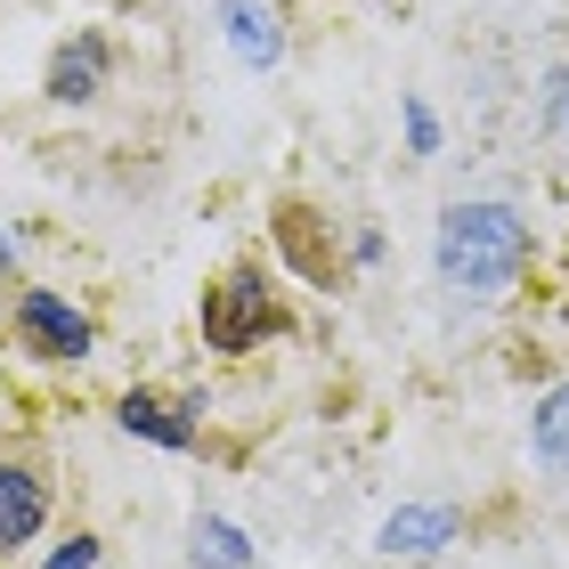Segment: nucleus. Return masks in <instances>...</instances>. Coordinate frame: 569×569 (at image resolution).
Instances as JSON below:
<instances>
[{
  "instance_id": "f257e3e1",
  "label": "nucleus",
  "mask_w": 569,
  "mask_h": 569,
  "mask_svg": "<svg viewBox=\"0 0 569 569\" xmlns=\"http://www.w3.org/2000/svg\"><path fill=\"white\" fill-rule=\"evenodd\" d=\"M521 261H529V228H521L512 203H456V212L439 220V277H448L456 293L497 301V293H512Z\"/></svg>"
},
{
  "instance_id": "f03ea898",
  "label": "nucleus",
  "mask_w": 569,
  "mask_h": 569,
  "mask_svg": "<svg viewBox=\"0 0 569 569\" xmlns=\"http://www.w3.org/2000/svg\"><path fill=\"white\" fill-rule=\"evenodd\" d=\"M261 333H269V284L261 277L212 284V301H203V342L212 350H252Z\"/></svg>"
},
{
  "instance_id": "7ed1b4c3",
  "label": "nucleus",
  "mask_w": 569,
  "mask_h": 569,
  "mask_svg": "<svg viewBox=\"0 0 569 569\" xmlns=\"http://www.w3.org/2000/svg\"><path fill=\"white\" fill-rule=\"evenodd\" d=\"M17 333H24L41 358H82V350H90V326L73 318L58 293H24V301H17Z\"/></svg>"
},
{
  "instance_id": "20e7f679",
  "label": "nucleus",
  "mask_w": 569,
  "mask_h": 569,
  "mask_svg": "<svg viewBox=\"0 0 569 569\" xmlns=\"http://www.w3.org/2000/svg\"><path fill=\"white\" fill-rule=\"evenodd\" d=\"M41 521H49V488L24 463H0V546H24Z\"/></svg>"
},
{
  "instance_id": "39448f33",
  "label": "nucleus",
  "mask_w": 569,
  "mask_h": 569,
  "mask_svg": "<svg viewBox=\"0 0 569 569\" xmlns=\"http://www.w3.org/2000/svg\"><path fill=\"white\" fill-rule=\"evenodd\" d=\"M228 41L244 66H277V17H261L252 0H228Z\"/></svg>"
},
{
  "instance_id": "423d86ee",
  "label": "nucleus",
  "mask_w": 569,
  "mask_h": 569,
  "mask_svg": "<svg viewBox=\"0 0 569 569\" xmlns=\"http://www.w3.org/2000/svg\"><path fill=\"white\" fill-rule=\"evenodd\" d=\"M537 456H546L553 472H569V382L537 407Z\"/></svg>"
},
{
  "instance_id": "0eeeda50",
  "label": "nucleus",
  "mask_w": 569,
  "mask_h": 569,
  "mask_svg": "<svg viewBox=\"0 0 569 569\" xmlns=\"http://www.w3.org/2000/svg\"><path fill=\"white\" fill-rule=\"evenodd\" d=\"M98 66H107V49H98V41H82V49H66V58H58V73H49V90H58L66 107H73V98H90V82H98Z\"/></svg>"
},
{
  "instance_id": "6e6552de",
  "label": "nucleus",
  "mask_w": 569,
  "mask_h": 569,
  "mask_svg": "<svg viewBox=\"0 0 569 569\" xmlns=\"http://www.w3.org/2000/svg\"><path fill=\"white\" fill-rule=\"evenodd\" d=\"M122 431H147V439H163V448H188V423H171V407H154V399H122Z\"/></svg>"
},
{
  "instance_id": "1a4fd4ad",
  "label": "nucleus",
  "mask_w": 569,
  "mask_h": 569,
  "mask_svg": "<svg viewBox=\"0 0 569 569\" xmlns=\"http://www.w3.org/2000/svg\"><path fill=\"white\" fill-rule=\"evenodd\" d=\"M439 537H448V521H439V512H399V521L382 529V546H391V553H431Z\"/></svg>"
},
{
  "instance_id": "9d476101",
  "label": "nucleus",
  "mask_w": 569,
  "mask_h": 569,
  "mask_svg": "<svg viewBox=\"0 0 569 569\" xmlns=\"http://www.w3.org/2000/svg\"><path fill=\"white\" fill-rule=\"evenodd\" d=\"M196 561H212V569H244V537L228 529V521H203V529H196Z\"/></svg>"
},
{
  "instance_id": "9b49d317",
  "label": "nucleus",
  "mask_w": 569,
  "mask_h": 569,
  "mask_svg": "<svg viewBox=\"0 0 569 569\" xmlns=\"http://www.w3.org/2000/svg\"><path fill=\"white\" fill-rule=\"evenodd\" d=\"M90 561H98V546H90V537H73V546H66L58 561H49V569H90Z\"/></svg>"
},
{
  "instance_id": "f8f14e48",
  "label": "nucleus",
  "mask_w": 569,
  "mask_h": 569,
  "mask_svg": "<svg viewBox=\"0 0 569 569\" xmlns=\"http://www.w3.org/2000/svg\"><path fill=\"white\" fill-rule=\"evenodd\" d=\"M553 90H561V98H553V107H561V122H569V73H561V82H553Z\"/></svg>"
}]
</instances>
